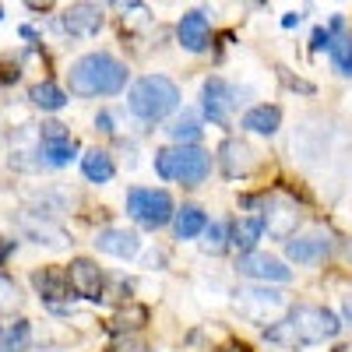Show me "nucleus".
<instances>
[{"label": "nucleus", "mask_w": 352, "mask_h": 352, "mask_svg": "<svg viewBox=\"0 0 352 352\" xmlns=\"http://www.w3.org/2000/svg\"><path fill=\"white\" fill-rule=\"evenodd\" d=\"M201 247L208 250V254H222V250L229 247V229H226L222 222L204 226V240H201Z\"/></svg>", "instance_id": "obj_26"}, {"label": "nucleus", "mask_w": 352, "mask_h": 352, "mask_svg": "<svg viewBox=\"0 0 352 352\" xmlns=\"http://www.w3.org/2000/svg\"><path fill=\"white\" fill-rule=\"evenodd\" d=\"M96 124H99V131H106V134L113 131V120H109V113H102V116H99V120H96Z\"/></svg>", "instance_id": "obj_34"}, {"label": "nucleus", "mask_w": 352, "mask_h": 352, "mask_svg": "<svg viewBox=\"0 0 352 352\" xmlns=\"http://www.w3.org/2000/svg\"><path fill=\"white\" fill-rule=\"evenodd\" d=\"M285 254H289V261H296V264H317V261H324L331 254V236L328 232H307V236L289 240Z\"/></svg>", "instance_id": "obj_12"}, {"label": "nucleus", "mask_w": 352, "mask_h": 352, "mask_svg": "<svg viewBox=\"0 0 352 352\" xmlns=\"http://www.w3.org/2000/svg\"><path fill=\"white\" fill-rule=\"evenodd\" d=\"M219 352H250L247 345H240V342H229V345H222Z\"/></svg>", "instance_id": "obj_35"}, {"label": "nucleus", "mask_w": 352, "mask_h": 352, "mask_svg": "<svg viewBox=\"0 0 352 352\" xmlns=\"http://www.w3.org/2000/svg\"><path fill=\"white\" fill-rule=\"evenodd\" d=\"M169 134H173V141H180V144H194V141L201 138V124H197V116H194V113H184L180 120H176V124L169 127Z\"/></svg>", "instance_id": "obj_25"}, {"label": "nucleus", "mask_w": 352, "mask_h": 352, "mask_svg": "<svg viewBox=\"0 0 352 352\" xmlns=\"http://www.w3.org/2000/svg\"><path fill=\"white\" fill-rule=\"evenodd\" d=\"M176 36H180V46L190 50V53H204L212 46V25L208 18H204L201 11H190L180 18V25H176Z\"/></svg>", "instance_id": "obj_13"}, {"label": "nucleus", "mask_w": 352, "mask_h": 352, "mask_svg": "<svg viewBox=\"0 0 352 352\" xmlns=\"http://www.w3.org/2000/svg\"><path fill=\"white\" fill-rule=\"evenodd\" d=\"M201 102H204V113H208L215 124H229L232 109H236V88L222 78H208L201 88Z\"/></svg>", "instance_id": "obj_8"}, {"label": "nucleus", "mask_w": 352, "mask_h": 352, "mask_svg": "<svg viewBox=\"0 0 352 352\" xmlns=\"http://www.w3.org/2000/svg\"><path fill=\"white\" fill-rule=\"evenodd\" d=\"M144 21H148V8L131 4V14L124 11V25H144Z\"/></svg>", "instance_id": "obj_30"}, {"label": "nucleus", "mask_w": 352, "mask_h": 352, "mask_svg": "<svg viewBox=\"0 0 352 352\" xmlns=\"http://www.w3.org/2000/svg\"><path fill=\"white\" fill-rule=\"evenodd\" d=\"M21 232L25 236H32L36 243H46V247H64L67 243V236H64V229L60 226H53V222H39V219H32V215H25L21 219Z\"/></svg>", "instance_id": "obj_18"}, {"label": "nucleus", "mask_w": 352, "mask_h": 352, "mask_svg": "<svg viewBox=\"0 0 352 352\" xmlns=\"http://www.w3.org/2000/svg\"><path fill=\"white\" fill-rule=\"evenodd\" d=\"M109 352H144V345H138V342H116Z\"/></svg>", "instance_id": "obj_32"}, {"label": "nucleus", "mask_w": 352, "mask_h": 352, "mask_svg": "<svg viewBox=\"0 0 352 352\" xmlns=\"http://www.w3.org/2000/svg\"><path fill=\"white\" fill-rule=\"evenodd\" d=\"M331 60H335V67H338L342 74L352 78V39H349V36L331 39Z\"/></svg>", "instance_id": "obj_28"}, {"label": "nucleus", "mask_w": 352, "mask_h": 352, "mask_svg": "<svg viewBox=\"0 0 352 352\" xmlns=\"http://www.w3.org/2000/svg\"><path fill=\"white\" fill-rule=\"evenodd\" d=\"M0 18H4V11H0Z\"/></svg>", "instance_id": "obj_38"}, {"label": "nucleus", "mask_w": 352, "mask_h": 352, "mask_svg": "<svg viewBox=\"0 0 352 352\" xmlns=\"http://www.w3.org/2000/svg\"><path fill=\"white\" fill-rule=\"evenodd\" d=\"M56 4V0H25V8H32V11H50Z\"/></svg>", "instance_id": "obj_33"}, {"label": "nucleus", "mask_w": 352, "mask_h": 352, "mask_svg": "<svg viewBox=\"0 0 352 352\" xmlns=\"http://www.w3.org/2000/svg\"><path fill=\"white\" fill-rule=\"evenodd\" d=\"M67 278H71L74 296H85V300H92V303L102 300V272H99V264H96V261L74 257V261H71V268H67Z\"/></svg>", "instance_id": "obj_9"}, {"label": "nucleus", "mask_w": 352, "mask_h": 352, "mask_svg": "<svg viewBox=\"0 0 352 352\" xmlns=\"http://www.w3.org/2000/svg\"><path fill=\"white\" fill-rule=\"evenodd\" d=\"M204 212L201 208H184V212H176V236L180 240H190L197 236V232H204Z\"/></svg>", "instance_id": "obj_24"}, {"label": "nucleus", "mask_w": 352, "mask_h": 352, "mask_svg": "<svg viewBox=\"0 0 352 352\" xmlns=\"http://www.w3.org/2000/svg\"><path fill=\"white\" fill-rule=\"evenodd\" d=\"M28 342H32V324H28V320L0 324V352H25Z\"/></svg>", "instance_id": "obj_20"}, {"label": "nucleus", "mask_w": 352, "mask_h": 352, "mask_svg": "<svg viewBox=\"0 0 352 352\" xmlns=\"http://www.w3.org/2000/svg\"><path fill=\"white\" fill-rule=\"evenodd\" d=\"M81 169H85V176L92 184H106L109 176H113V159L102 152V148H92L85 159H81Z\"/></svg>", "instance_id": "obj_22"}, {"label": "nucleus", "mask_w": 352, "mask_h": 352, "mask_svg": "<svg viewBox=\"0 0 352 352\" xmlns=\"http://www.w3.org/2000/svg\"><path fill=\"white\" fill-rule=\"evenodd\" d=\"M236 310L257 324H272V320L285 310V296L275 289H240L236 296Z\"/></svg>", "instance_id": "obj_6"}, {"label": "nucleus", "mask_w": 352, "mask_h": 352, "mask_svg": "<svg viewBox=\"0 0 352 352\" xmlns=\"http://www.w3.org/2000/svg\"><path fill=\"white\" fill-rule=\"evenodd\" d=\"M96 247L102 254H113V257H134L141 250V240L134 236V232H127V229H102L96 236Z\"/></svg>", "instance_id": "obj_16"}, {"label": "nucleus", "mask_w": 352, "mask_h": 352, "mask_svg": "<svg viewBox=\"0 0 352 352\" xmlns=\"http://www.w3.org/2000/svg\"><path fill=\"white\" fill-rule=\"evenodd\" d=\"M264 226H268L272 236L285 240L292 232V226H296V208L285 204V201H268V204H264Z\"/></svg>", "instance_id": "obj_17"}, {"label": "nucleus", "mask_w": 352, "mask_h": 352, "mask_svg": "<svg viewBox=\"0 0 352 352\" xmlns=\"http://www.w3.org/2000/svg\"><path fill=\"white\" fill-rule=\"evenodd\" d=\"M261 232H264V215H247V219H236L229 243H232V247H240V250L247 254V250H254V243L261 240Z\"/></svg>", "instance_id": "obj_19"}, {"label": "nucleus", "mask_w": 352, "mask_h": 352, "mask_svg": "<svg viewBox=\"0 0 352 352\" xmlns=\"http://www.w3.org/2000/svg\"><path fill=\"white\" fill-rule=\"evenodd\" d=\"M32 285H36V292L46 300V303H67L71 296H74V289H71V278H67V272L64 268H39L36 275H32Z\"/></svg>", "instance_id": "obj_11"}, {"label": "nucleus", "mask_w": 352, "mask_h": 352, "mask_svg": "<svg viewBox=\"0 0 352 352\" xmlns=\"http://www.w3.org/2000/svg\"><path fill=\"white\" fill-rule=\"evenodd\" d=\"M338 317L324 307H300L292 310L285 320H278V324H272L268 331H264V338L268 342H278V345H317L324 338H335L338 335Z\"/></svg>", "instance_id": "obj_1"}, {"label": "nucleus", "mask_w": 352, "mask_h": 352, "mask_svg": "<svg viewBox=\"0 0 352 352\" xmlns=\"http://www.w3.org/2000/svg\"><path fill=\"white\" fill-rule=\"evenodd\" d=\"M240 275H247V278H261V282H289V268L282 261H275V257H268V254H254V250H247L243 257H240Z\"/></svg>", "instance_id": "obj_14"}, {"label": "nucleus", "mask_w": 352, "mask_h": 352, "mask_svg": "<svg viewBox=\"0 0 352 352\" xmlns=\"http://www.w3.org/2000/svg\"><path fill=\"white\" fill-rule=\"evenodd\" d=\"M300 21H303V14H285V18H282V25H285V28H292V25H300Z\"/></svg>", "instance_id": "obj_36"}, {"label": "nucleus", "mask_w": 352, "mask_h": 352, "mask_svg": "<svg viewBox=\"0 0 352 352\" xmlns=\"http://www.w3.org/2000/svg\"><path fill=\"white\" fill-rule=\"evenodd\" d=\"M74 96H116L127 85V67L109 53H85L67 71Z\"/></svg>", "instance_id": "obj_2"}, {"label": "nucleus", "mask_w": 352, "mask_h": 352, "mask_svg": "<svg viewBox=\"0 0 352 352\" xmlns=\"http://www.w3.org/2000/svg\"><path fill=\"white\" fill-rule=\"evenodd\" d=\"M102 28V11L96 4H74L60 14V32L74 36V39H88Z\"/></svg>", "instance_id": "obj_10"}, {"label": "nucleus", "mask_w": 352, "mask_h": 352, "mask_svg": "<svg viewBox=\"0 0 352 352\" xmlns=\"http://www.w3.org/2000/svg\"><path fill=\"white\" fill-rule=\"evenodd\" d=\"M331 39H335V32H331V28H317V32H314V50H331Z\"/></svg>", "instance_id": "obj_31"}, {"label": "nucleus", "mask_w": 352, "mask_h": 352, "mask_svg": "<svg viewBox=\"0 0 352 352\" xmlns=\"http://www.w3.org/2000/svg\"><path fill=\"white\" fill-rule=\"evenodd\" d=\"M180 106V88L162 74H148L131 88V113L141 120H166Z\"/></svg>", "instance_id": "obj_3"}, {"label": "nucleus", "mask_w": 352, "mask_h": 352, "mask_svg": "<svg viewBox=\"0 0 352 352\" xmlns=\"http://www.w3.org/2000/svg\"><path fill=\"white\" fill-rule=\"evenodd\" d=\"M282 124V113L275 106H254L247 116H243V127L254 131V134H275Z\"/></svg>", "instance_id": "obj_21"}, {"label": "nucleus", "mask_w": 352, "mask_h": 352, "mask_svg": "<svg viewBox=\"0 0 352 352\" xmlns=\"http://www.w3.org/2000/svg\"><path fill=\"white\" fill-rule=\"evenodd\" d=\"M222 173L226 176H247V173H254V166H257V159H254V148L247 141H226L222 144Z\"/></svg>", "instance_id": "obj_15"}, {"label": "nucleus", "mask_w": 352, "mask_h": 352, "mask_svg": "<svg viewBox=\"0 0 352 352\" xmlns=\"http://www.w3.org/2000/svg\"><path fill=\"white\" fill-rule=\"evenodd\" d=\"M28 99H32V106H39V109H64L67 106V96L56 88L53 81H43V85H36L32 92H28Z\"/></svg>", "instance_id": "obj_23"}, {"label": "nucleus", "mask_w": 352, "mask_h": 352, "mask_svg": "<svg viewBox=\"0 0 352 352\" xmlns=\"http://www.w3.org/2000/svg\"><path fill=\"white\" fill-rule=\"evenodd\" d=\"M39 148H43L50 166H67L74 159V152H78V141L71 138V131L64 124L50 120V124L39 127Z\"/></svg>", "instance_id": "obj_7"}, {"label": "nucleus", "mask_w": 352, "mask_h": 352, "mask_svg": "<svg viewBox=\"0 0 352 352\" xmlns=\"http://www.w3.org/2000/svg\"><path fill=\"white\" fill-rule=\"evenodd\" d=\"M127 212L131 219H138L141 226H148V229H159L166 226L176 212H173V197L166 190H148V187H134L127 194Z\"/></svg>", "instance_id": "obj_5"}, {"label": "nucleus", "mask_w": 352, "mask_h": 352, "mask_svg": "<svg viewBox=\"0 0 352 352\" xmlns=\"http://www.w3.org/2000/svg\"><path fill=\"white\" fill-rule=\"evenodd\" d=\"M345 317L352 320V300H345Z\"/></svg>", "instance_id": "obj_37"}, {"label": "nucleus", "mask_w": 352, "mask_h": 352, "mask_svg": "<svg viewBox=\"0 0 352 352\" xmlns=\"http://www.w3.org/2000/svg\"><path fill=\"white\" fill-rule=\"evenodd\" d=\"M212 169V159L208 152L194 148V144H180V148H166L155 155V173L162 180H184L187 187L201 184Z\"/></svg>", "instance_id": "obj_4"}, {"label": "nucleus", "mask_w": 352, "mask_h": 352, "mask_svg": "<svg viewBox=\"0 0 352 352\" xmlns=\"http://www.w3.org/2000/svg\"><path fill=\"white\" fill-rule=\"evenodd\" d=\"M21 307V292L18 285L8 278V275H0V314H14Z\"/></svg>", "instance_id": "obj_29"}, {"label": "nucleus", "mask_w": 352, "mask_h": 352, "mask_svg": "<svg viewBox=\"0 0 352 352\" xmlns=\"http://www.w3.org/2000/svg\"><path fill=\"white\" fill-rule=\"evenodd\" d=\"M144 320H148V310L144 307H131V310H124V314H116L113 317V331H134V328H141Z\"/></svg>", "instance_id": "obj_27"}]
</instances>
